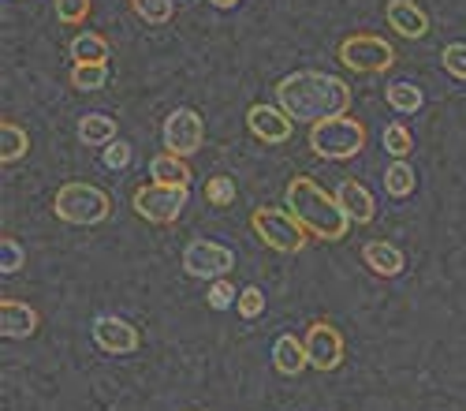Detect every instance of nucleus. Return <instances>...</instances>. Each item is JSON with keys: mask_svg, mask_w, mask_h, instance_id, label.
<instances>
[{"mask_svg": "<svg viewBox=\"0 0 466 411\" xmlns=\"http://www.w3.org/2000/svg\"><path fill=\"white\" fill-rule=\"evenodd\" d=\"M206 303H209L213 311H228V307H236V303H239V292H236V284H231L228 277H220V281L209 284Z\"/></svg>", "mask_w": 466, "mask_h": 411, "instance_id": "obj_28", "label": "nucleus"}, {"mask_svg": "<svg viewBox=\"0 0 466 411\" xmlns=\"http://www.w3.org/2000/svg\"><path fill=\"white\" fill-rule=\"evenodd\" d=\"M309 149L325 161H351L366 149V124L355 117H329L309 124Z\"/></svg>", "mask_w": 466, "mask_h": 411, "instance_id": "obj_3", "label": "nucleus"}, {"mask_svg": "<svg viewBox=\"0 0 466 411\" xmlns=\"http://www.w3.org/2000/svg\"><path fill=\"white\" fill-rule=\"evenodd\" d=\"M79 139L86 146H108V142H116V120L105 117V112H86L79 120Z\"/></svg>", "mask_w": 466, "mask_h": 411, "instance_id": "obj_21", "label": "nucleus"}, {"mask_svg": "<svg viewBox=\"0 0 466 411\" xmlns=\"http://www.w3.org/2000/svg\"><path fill=\"white\" fill-rule=\"evenodd\" d=\"M183 270L187 277H198V281H220L236 270V251L217 240H190L183 247Z\"/></svg>", "mask_w": 466, "mask_h": 411, "instance_id": "obj_8", "label": "nucleus"}, {"mask_svg": "<svg viewBox=\"0 0 466 411\" xmlns=\"http://www.w3.org/2000/svg\"><path fill=\"white\" fill-rule=\"evenodd\" d=\"M206 199H209V206H231V202H236V180H231V176L206 180Z\"/></svg>", "mask_w": 466, "mask_h": 411, "instance_id": "obj_29", "label": "nucleus"}, {"mask_svg": "<svg viewBox=\"0 0 466 411\" xmlns=\"http://www.w3.org/2000/svg\"><path fill=\"white\" fill-rule=\"evenodd\" d=\"M67 53L75 57V64H108V57H112L108 53V37L105 34H94V30L71 37Z\"/></svg>", "mask_w": 466, "mask_h": 411, "instance_id": "obj_19", "label": "nucleus"}, {"mask_svg": "<svg viewBox=\"0 0 466 411\" xmlns=\"http://www.w3.org/2000/svg\"><path fill=\"white\" fill-rule=\"evenodd\" d=\"M418 187V176H414V165L410 161H392L384 169V195L392 199H410Z\"/></svg>", "mask_w": 466, "mask_h": 411, "instance_id": "obj_20", "label": "nucleus"}, {"mask_svg": "<svg viewBox=\"0 0 466 411\" xmlns=\"http://www.w3.org/2000/svg\"><path fill=\"white\" fill-rule=\"evenodd\" d=\"M384 98H388V105H392L396 112H403V117H410V112H418L425 105V94L414 83H392L384 90Z\"/></svg>", "mask_w": 466, "mask_h": 411, "instance_id": "obj_24", "label": "nucleus"}, {"mask_svg": "<svg viewBox=\"0 0 466 411\" xmlns=\"http://www.w3.org/2000/svg\"><path fill=\"white\" fill-rule=\"evenodd\" d=\"M206 142V120L194 108H176L165 120V149L176 158H194Z\"/></svg>", "mask_w": 466, "mask_h": 411, "instance_id": "obj_9", "label": "nucleus"}, {"mask_svg": "<svg viewBox=\"0 0 466 411\" xmlns=\"http://www.w3.org/2000/svg\"><path fill=\"white\" fill-rule=\"evenodd\" d=\"M127 165H131V142H124V139L108 142V146H105V169L120 172V169H127Z\"/></svg>", "mask_w": 466, "mask_h": 411, "instance_id": "obj_33", "label": "nucleus"}, {"mask_svg": "<svg viewBox=\"0 0 466 411\" xmlns=\"http://www.w3.org/2000/svg\"><path fill=\"white\" fill-rule=\"evenodd\" d=\"M53 213L64 221V224H101V221H108V213H112V199L101 191V187H94V183H64L60 191H56V199H53Z\"/></svg>", "mask_w": 466, "mask_h": 411, "instance_id": "obj_5", "label": "nucleus"}, {"mask_svg": "<svg viewBox=\"0 0 466 411\" xmlns=\"http://www.w3.org/2000/svg\"><path fill=\"white\" fill-rule=\"evenodd\" d=\"M90 8H94V0H56V19L67 26H79L90 19Z\"/></svg>", "mask_w": 466, "mask_h": 411, "instance_id": "obj_30", "label": "nucleus"}, {"mask_svg": "<svg viewBox=\"0 0 466 411\" xmlns=\"http://www.w3.org/2000/svg\"><path fill=\"white\" fill-rule=\"evenodd\" d=\"M284 206L299 217V224H302V229L314 236V240L336 243V240H343L347 232H351V224H355L351 217L343 213L339 199L329 195L325 187H321L318 180H309V176H295V180L288 183Z\"/></svg>", "mask_w": 466, "mask_h": 411, "instance_id": "obj_2", "label": "nucleus"}, {"mask_svg": "<svg viewBox=\"0 0 466 411\" xmlns=\"http://www.w3.org/2000/svg\"><path fill=\"white\" fill-rule=\"evenodd\" d=\"M149 176H153V183H176V187H190V165H187V158H176V154H157L149 161Z\"/></svg>", "mask_w": 466, "mask_h": 411, "instance_id": "obj_18", "label": "nucleus"}, {"mask_svg": "<svg viewBox=\"0 0 466 411\" xmlns=\"http://www.w3.org/2000/svg\"><path fill=\"white\" fill-rule=\"evenodd\" d=\"M336 199H339V206H343V213L351 217L355 224H370L373 217H377V206H373V195L366 191V183H359V180H339V187L332 191Z\"/></svg>", "mask_w": 466, "mask_h": 411, "instance_id": "obj_15", "label": "nucleus"}, {"mask_svg": "<svg viewBox=\"0 0 466 411\" xmlns=\"http://www.w3.org/2000/svg\"><path fill=\"white\" fill-rule=\"evenodd\" d=\"M26 149H30V135L19 124H12V120L0 124V161L15 165L19 158H26Z\"/></svg>", "mask_w": 466, "mask_h": 411, "instance_id": "obj_22", "label": "nucleus"}, {"mask_svg": "<svg viewBox=\"0 0 466 411\" xmlns=\"http://www.w3.org/2000/svg\"><path fill=\"white\" fill-rule=\"evenodd\" d=\"M277 105L295 124H318L329 117H347V108H351V87H347L339 75L295 71L277 83Z\"/></svg>", "mask_w": 466, "mask_h": 411, "instance_id": "obj_1", "label": "nucleus"}, {"mask_svg": "<svg viewBox=\"0 0 466 411\" xmlns=\"http://www.w3.org/2000/svg\"><path fill=\"white\" fill-rule=\"evenodd\" d=\"M247 128H250V135L261 139L265 146H280V142L291 139L295 120L288 117L280 105H250V108H247Z\"/></svg>", "mask_w": 466, "mask_h": 411, "instance_id": "obj_12", "label": "nucleus"}, {"mask_svg": "<svg viewBox=\"0 0 466 411\" xmlns=\"http://www.w3.org/2000/svg\"><path fill=\"white\" fill-rule=\"evenodd\" d=\"M384 149L392 154L396 161H407L414 154V135L403 128V124H388L384 128Z\"/></svg>", "mask_w": 466, "mask_h": 411, "instance_id": "obj_26", "label": "nucleus"}, {"mask_svg": "<svg viewBox=\"0 0 466 411\" xmlns=\"http://www.w3.org/2000/svg\"><path fill=\"white\" fill-rule=\"evenodd\" d=\"M339 64L343 67H351L359 75H380L396 64V49L392 42H384L380 34H347L343 42H339Z\"/></svg>", "mask_w": 466, "mask_h": 411, "instance_id": "obj_6", "label": "nucleus"}, {"mask_svg": "<svg viewBox=\"0 0 466 411\" xmlns=\"http://www.w3.org/2000/svg\"><path fill=\"white\" fill-rule=\"evenodd\" d=\"M209 5H213V8H220V12H228V8H236L239 0H209Z\"/></svg>", "mask_w": 466, "mask_h": 411, "instance_id": "obj_34", "label": "nucleus"}, {"mask_svg": "<svg viewBox=\"0 0 466 411\" xmlns=\"http://www.w3.org/2000/svg\"><path fill=\"white\" fill-rule=\"evenodd\" d=\"M273 363L280 374H288V378H295V374H302L309 366V355H306V341H299L295 333H280L277 344H273Z\"/></svg>", "mask_w": 466, "mask_h": 411, "instance_id": "obj_17", "label": "nucleus"}, {"mask_svg": "<svg viewBox=\"0 0 466 411\" xmlns=\"http://www.w3.org/2000/svg\"><path fill=\"white\" fill-rule=\"evenodd\" d=\"M37 325H42V318H37L30 303H23V299H0V333L8 341H26V336L37 333Z\"/></svg>", "mask_w": 466, "mask_h": 411, "instance_id": "obj_14", "label": "nucleus"}, {"mask_svg": "<svg viewBox=\"0 0 466 411\" xmlns=\"http://www.w3.org/2000/svg\"><path fill=\"white\" fill-rule=\"evenodd\" d=\"M250 229L265 247H273L277 254H299L309 243V232L299 224V217L291 210H280V206H258L250 213Z\"/></svg>", "mask_w": 466, "mask_h": 411, "instance_id": "obj_4", "label": "nucleus"}, {"mask_svg": "<svg viewBox=\"0 0 466 411\" xmlns=\"http://www.w3.org/2000/svg\"><path fill=\"white\" fill-rule=\"evenodd\" d=\"M362 262L377 273V277H400L407 270V258L396 243H384V240H370L362 247Z\"/></svg>", "mask_w": 466, "mask_h": 411, "instance_id": "obj_16", "label": "nucleus"}, {"mask_svg": "<svg viewBox=\"0 0 466 411\" xmlns=\"http://www.w3.org/2000/svg\"><path fill=\"white\" fill-rule=\"evenodd\" d=\"M94 344L105 355H135L142 348V336L131 322L116 318V314H97L94 318Z\"/></svg>", "mask_w": 466, "mask_h": 411, "instance_id": "obj_11", "label": "nucleus"}, {"mask_svg": "<svg viewBox=\"0 0 466 411\" xmlns=\"http://www.w3.org/2000/svg\"><path fill=\"white\" fill-rule=\"evenodd\" d=\"M26 266V247L15 240V236H5L0 240V273H19Z\"/></svg>", "mask_w": 466, "mask_h": 411, "instance_id": "obj_27", "label": "nucleus"}, {"mask_svg": "<svg viewBox=\"0 0 466 411\" xmlns=\"http://www.w3.org/2000/svg\"><path fill=\"white\" fill-rule=\"evenodd\" d=\"M187 199H190L187 187H176V183H146V187H138V191H135L131 206L149 224H172V221H179Z\"/></svg>", "mask_w": 466, "mask_h": 411, "instance_id": "obj_7", "label": "nucleus"}, {"mask_svg": "<svg viewBox=\"0 0 466 411\" xmlns=\"http://www.w3.org/2000/svg\"><path fill=\"white\" fill-rule=\"evenodd\" d=\"M131 12H135L146 26H165V23H172L176 5H172V0H131Z\"/></svg>", "mask_w": 466, "mask_h": 411, "instance_id": "obj_25", "label": "nucleus"}, {"mask_svg": "<svg viewBox=\"0 0 466 411\" xmlns=\"http://www.w3.org/2000/svg\"><path fill=\"white\" fill-rule=\"evenodd\" d=\"M71 87L83 90V94H94L108 83V64H71Z\"/></svg>", "mask_w": 466, "mask_h": 411, "instance_id": "obj_23", "label": "nucleus"}, {"mask_svg": "<svg viewBox=\"0 0 466 411\" xmlns=\"http://www.w3.org/2000/svg\"><path fill=\"white\" fill-rule=\"evenodd\" d=\"M384 19H388V26H392L400 37H410V42H418V37L430 34V15H425L414 0H388Z\"/></svg>", "mask_w": 466, "mask_h": 411, "instance_id": "obj_13", "label": "nucleus"}, {"mask_svg": "<svg viewBox=\"0 0 466 411\" xmlns=\"http://www.w3.org/2000/svg\"><path fill=\"white\" fill-rule=\"evenodd\" d=\"M441 64H444V71L451 75V79L466 83V42H451V46H444Z\"/></svg>", "mask_w": 466, "mask_h": 411, "instance_id": "obj_31", "label": "nucleus"}, {"mask_svg": "<svg viewBox=\"0 0 466 411\" xmlns=\"http://www.w3.org/2000/svg\"><path fill=\"white\" fill-rule=\"evenodd\" d=\"M236 311H239V318L254 322L258 314H265V292H261L258 284H247V288L239 292V303H236Z\"/></svg>", "mask_w": 466, "mask_h": 411, "instance_id": "obj_32", "label": "nucleus"}, {"mask_svg": "<svg viewBox=\"0 0 466 411\" xmlns=\"http://www.w3.org/2000/svg\"><path fill=\"white\" fill-rule=\"evenodd\" d=\"M306 355H309V366L314 370H336L343 363V333L332 325V322H314L306 329Z\"/></svg>", "mask_w": 466, "mask_h": 411, "instance_id": "obj_10", "label": "nucleus"}]
</instances>
